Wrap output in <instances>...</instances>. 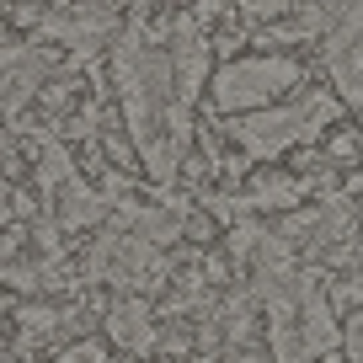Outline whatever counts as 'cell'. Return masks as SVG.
<instances>
[{
	"label": "cell",
	"mask_w": 363,
	"mask_h": 363,
	"mask_svg": "<svg viewBox=\"0 0 363 363\" xmlns=\"http://www.w3.org/2000/svg\"><path fill=\"white\" fill-rule=\"evenodd\" d=\"M299 0H240V11H246V22H284L289 11H294Z\"/></svg>",
	"instance_id": "cell-6"
},
{
	"label": "cell",
	"mask_w": 363,
	"mask_h": 363,
	"mask_svg": "<svg viewBox=\"0 0 363 363\" xmlns=\"http://www.w3.org/2000/svg\"><path fill=\"white\" fill-rule=\"evenodd\" d=\"M65 363H107V352L96 347V342H75V347L65 352Z\"/></svg>",
	"instance_id": "cell-8"
},
{
	"label": "cell",
	"mask_w": 363,
	"mask_h": 363,
	"mask_svg": "<svg viewBox=\"0 0 363 363\" xmlns=\"http://www.w3.org/2000/svg\"><path fill=\"white\" fill-rule=\"evenodd\" d=\"M0 315H6V294H0Z\"/></svg>",
	"instance_id": "cell-10"
},
{
	"label": "cell",
	"mask_w": 363,
	"mask_h": 363,
	"mask_svg": "<svg viewBox=\"0 0 363 363\" xmlns=\"http://www.w3.org/2000/svg\"><path fill=\"white\" fill-rule=\"evenodd\" d=\"M305 86V65L289 54H246V59H230V65L214 69L208 91H214V113L235 118V113H257V107H272L294 96Z\"/></svg>",
	"instance_id": "cell-2"
},
{
	"label": "cell",
	"mask_w": 363,
	"mask_h": 363,
	"mask_svg": "<svg viewBox=\"0 0 363 363\" xmlns=\"http://www.w3.org/2000/svg\"><path fill=\"white\" fill-rule=\"evenodd\" d=\"M299 198H305V182L284 177V171H267L246 187V208H294Z\"/></svg>",
	"instance_id": "cell-5"
},
{
	"label": "cell",
	"mask_w": 363,
	"mask_h": 363,
	"mask_svg": "<svg viewBox=\"0 0 363 363\" xmlns=\"http://www.w3.org/2000/svg\"><path fill=\"white\" fill-rule=\"evenodd\" d=\"M337 113H342L337 96H294V102H272V107H257V113L225 118V134L251 160H278L294 145L315 139L326 123H337Z\"/></svg>",
	"instance_id": "cell-1"
},
{
	"label": "cell",
	"mask_w": 363,
	"mask_h": 363,
	"mask_svg": "<svg viewBox=\"0 0 363 363\" xmlns=\"http://www.w3.org/2000/svg\"><path fill=\"white\" fill-rule=\"evenodd\" d=\"M107 337L123 352H150L155 347V315L145 299H123L118 310H107Z\"/></svg>",
	"instance_id": "cell-4"
},
{
	"label": "cell",
	"mask_w": 363,
	"mask_h": 363,
	"mask_svg": "<svg viewBox=\"0 0 363 363\" xmlns=\"http://www.w3.org/2000/svg\"><path fill=\"white\" fill-rule=\"evenodd\" d=\"M225 363H262V358H257V352H230Z\"/></svg>",
	"instance_id": "cell-9"
},
{
	"label": "cell",
	"mask_w": 363,
	"mask_h": 363,
	"mask_svg": "<svg viewBox=\"0 0 363 363\" xmlns=\"http://www.w3.org/2000/svg\"><path fill=\"white\" fill-rule=\"evenodd\" d=\"M320 65L337 86V102L358 113V0H337V16L320 33Z\"/></svg>",
	"instance_id": "cell-3"
},
{
	"label": "cell",
	"mask_w": 363,
	"mask_h": 363,
	"mask_svg": "<svg viewBox=\"0 0 363 363\" xmlns=\"http://www.w3.org/2000/svg\"><path fill=\"white\" fill-rule=\"evenodd\" d=\"M326 155L337 160V166L358 160V134H352V128H331V139H326Z\"/></svg>",
	"instance_id": "cell-7"
}]
</instances>
